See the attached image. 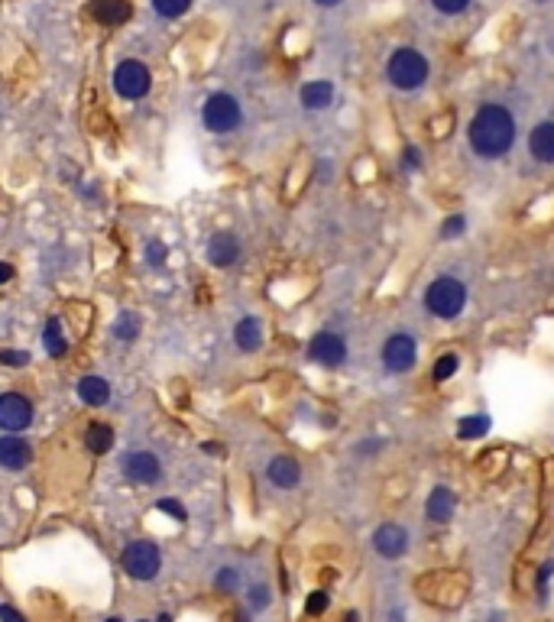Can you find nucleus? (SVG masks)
I'll list each match as a JSON object with an SVG mask.
<instances>
[{
    "instance_id": "nucleus-1",
    "label": "nucleus",
    "mask_w": 554,
    "mask_h": 622,
    "mask_svg": "<svg viewBox=\"0 0 554 622\" xmlns=\"http://www.w3.org/2000/svg\"><path fill=\"white\" fill-rule=\"evenodd\" d=\"M516 137H519V124H516V114H512L509 104H499V101L480 104L467 124L470 149L486 162L503 159L512 146H516Z\"/></svg>"
},
{
    "instance_id": "nucleus-2",
    "label": "nucleus",
    "mask_w": 554,
    "mask_h": 622,
    "mask_svg": "<svg viewBox=\"0 0 554 622\" xmlns=\"http://www.w3.org/2000/svg\"><path fill=\"white\" fill-rule=\"evenodd\" d=\"M431 78V62L418 46H396L386 59V81L402 94H412L428 85Z\"/></svg>"
},
{
    "instance_id": "nucleus-3",
    "label": "nucleus",
    "mask_w": 554,
    "mask_h": 622,
    "mask_svg": "<svg viewBox=\"0 0 554 622\" xmlns=\"http://www.w3.org/2000/svg\"><path fill=\"white\" fill-rule=\"evenodd\" d=\"M422 302H425L428 315L441 318V321H454L467 308V285L457 276H438V279L428 282L425 299Z\"/></svg>"
},
{
    "instance_id": "nucleus-4",
    "label": "nucleus",
    "mask_w": 554,
    "mask_h": 622,
    "mask_svg": "<svg viewBox=\"0 0 554 622\" xmlns=\"http://www.w3.org/2000/svg\"><path fill=\"white\" fill-rule=\"evenodd\" d=\"M240 120H243V107L234 94L227 91H214L208 94V101L201 104V124H205L208 133H234L240 127Z\"/></svg>"
},
{
    "instance_id": "nucleus-5",
    "label": "nucleus",
    "mask_w": 554,
    "mask_h": 622,
    "mask_svg": "<svg viewBox=\"0 0 554 622\" xmlns=\"http://www.w3.org/2000/svg\"><path fill=\"white\" fill-rule=\"evenodd\" d=\"M379 357H383L386 373H393V376L412 373V370H415V363H418V344H415V337H412L409 331L389 334Z\"/></svg>"
},
{
    "instance_id": "nucleus-6",
    "label": "nucleus",
    "mask_w": 554,
    "mask_h": 622,
    "mask_svg": "<svg viewBox=\"0 0 554 622\" xmlns=\"http://www.w3.org/2000/svg\"><path fill=\"white\" fill-rule=\"evenodd\" d=\"M149 85H153V75L146 69L143 62L137 59H124L114 69V91L124 98V101H140L149 94Z\"/></svg>"
},
{
    "instance_id": "nucleus-7",
    "label": "nucleus",
    "mask_w": 554,
    "mask_h": 622,
    "mask_svg": "<svg viewBox=\"0 0 554 622\" xmlns=\"http://www.w3.org/2000/svg\"><path fill=\"white\" fill-rule=\"evenodd\" d=\"M124 571L130 574L133 580H153L162 567V554H159V545L153 541H130L124 548Z\"/></svg>"
},
{
    "instance_id": "nucleus-8",
    "label": "nucleus",
    "mask_w": 554,
    "mask_h": 622,
    "mask_svg": "<svg viewBox=\"0 0 554 622\" xmlns=\"http://www.w3.org/2000/svg\"><path fill=\"white\" fill-rule=\"evenodd\" d=\"M305 354L311 363H318V367L334 370V367H344V363H347L350 350H347V341H344L337 331H318L315 337L308 341Z\"/></svg>"
},
{
    "instance_id": "nucleus-9",
    "label": "nucleus",
    "mask_w": 554,
    "mask_h": 622,
    "mask_svg": "<svg viewBox=\"0 0 554 622\" xmlns=\"http://www.w3.org/2000/svg\"><path fill=\"white\" fill-rule=\"evenodd\" d=\"M33 425V402L20 392H4L0 396V431L20 435Z\"/></svg>"
},
{
    "instance_id": "nucleus-10",
    "label": "nucleus",
    "mask_w": 554,
    "mask_h": 622,
    "mask_svg": "<svg viewBox=\"0 0 554 622\" xmlns=\"http://www.w3.org/2000/svg\"><path fill=\"white\" fill-rule=\"evenodd\" d=\"M120 467H124V477L130 480V483H156V480L162 477V464L156 454L149 451H133L127 454L124 461H120Z\"/></svg>"
},
{
    "instance_id": "nucleus-11",
    "label": "nucleus",
    "mask_w": 554,
    "mask_h": 622,
    "mask_svg": "<svg viewBox=\"0 0 554 622\" xmlns=\"http://www.w3.org/2000/svg\"><path fill=\"white\" fill-rule=\"evenodd\" d=\"M373 548H376V554H383V558L396 561V558H402V554L409 551V532L402 529L399 522H383V525L373 532Z\"/></svg>"
},
{
    "instance_id": "nucleus-12",
    "label": "nucleus",
    "mask_w": 554,
    "mask_h": 622,
    "mask_svg": "<svg viewBox=\"0 0 554 622\" xmlns=\"http://www.w3.org/2000/svg\"><path fill=\"white\" fill-rule=\"evenodd\" d=\"M208 263L217 266V269H227V266H234L240 260V240L237 234L231 231H221V234H214L211 240H208Z\"/></svg>"
},
{
    "instance_id": "nucleus-13",
    "label": "nucleus",
    "mask_w": 554,
    "mask_h": 622,
    "mask_svg": "<svg viewBox=\"0 0 554 622\" xmlns=\"http://www.w3.org/2000/svg\"><path fill=\"white\" fill-rule=\"evenodd\" d=\"M33 461V447L30 441L20 435H4L0 438V467L17 473V470H26V464Z\"/></svg>"
},
{
    "instance_id": "nucleus-14",
    "label": "nucleus",
    "mask_w": 554,
    "mask_h": 622,
    "mask_svg": "<svg viewBox=\"0 0 554 622\" xmlns=\"http://www.w3.org/2000/svg\"><path fill=\"white\" fill-rule=\"evenodd\" d=\"M529 156L541 166H554V120H538L529 130Z\"/></svg>"
},
{
    "instance_id": "nucleus-15",
    "label": "nucleus",
    "mask_w": 554,
    "mask_h": 622,
    "mask_svg": "<svg viewBox=\"0 0 554 622\" xmlns=\"http://www.w3.org/2000/svg\"><path fill=\"white\" fill-rule=\"evenodd\" d=\"M454 512H457V496H454V490L435 486L425 499V515L435 522V525H447V522L454 519Z\"/></svg>"
},
{
    "instance_id": "nucleus-16",
    "label": "nucleus",
    "mask_w": 554,
    "mask_h": 622,
    "mask_svg": "<svg viewBox=\"0 0 554 622\" xmlns=\"http://www.w3.org/2000/svg\"><path fill=\"white\" fill-rule=\"evenodd\" d=\"M88 13L104 26H120L133 17V4L130 0H91Z\"/></svg>"
},
{
    "instance_id": "nucleus-17",
    "label": "nucleus",
    "mask_w": 554,
    "mask_h": 622,
    "mask_svg": "<svg viewBox=\"0 0 554 622\" xmlns=\"http://www.w3.org/2000/svg\"><path fill=\"white\" fill-rule=\"evenodd\" d=\"M266 477H269V483L279 486V490H295V486L302 483V467L295 457H289V454H279V457H273L269 461V467H266Z\"/></svg>"
},
{
    "instance_id": "nucleus-18",
    "label": "nucleus",
    "mask_w": 554,
    "mask_h": 622,
    "mask_svg": "<svg viewBox=\"0 0 554 622\" xmlns=\"http://www.w3.org/2000/svg\"><path fill=\"white\" fill-rule=\"evenodd\" d=\"M334 81H328V78H315V81H305L299 91V101L305 111H328L334 104Z\"/></svg>"
},
{
    "instance_id": "nucleus-19",
    "label": "nucleus",
    "mask_w": 554,
    "mask_h": 622,
    "mask_svg": "<svg viewBox=\"0 0 554 622\" xmlns=\"http://www.w3.org/2000/svg\"><path fill=\"white\" fill-rule=\"evenodd\" d=\"M234 344H237L243 354H253V350L263 347V321L253 315L240 318L237 328H234Z\"/></svg>"
},
{
    "instance_id": "nucleus-20",
    "label": "nucleus",
    "mask_w": 554,
    "mask_h": 622,
    "mask_svg": "<svg viewBox=\"0 0 554 622\" xmlns=\"http://www.w3.org/2000/svg\"><path fill=\"white\" fill-rule=\"evenodd\" d=\"M78 399L91 405V409H101L111 402V383L101 379V376H85V379H78Z\"/></svg>"
},
{
    "instance_id": "nucleus-21",
    "label": "nucleus",
    "mask_w": 554,
    "mask_h": 622,
    "mask_svg": "<svg viewBox=\"0 0 554 622\" xmlns=\"http://www.w3.org/2000/svg\"><path fill=\"white\" fill-rule=\"evenodd\" d=\"M490 428H493V418L486 412H473V415H464L457 422V438L461 441H480V438L490 435Z\"/></svg>"
},
{
    "instance_id": "nucleus-22",
    "label": "nucleus",
    "mask_w": 554,
    "mask_h": 622,
    "mask_svg": "<svg viewBox=\"0 0 554 622\" xmlns=\"http://www.w3.org/2000/svg\"><path fill=\"white\" fill-rule=\"evenodd\" d=\"M85 447L91 454H107L114 447V428L104 422H91L85 428Z\"/></svg>"
},
{
    "instance_id": "nucleus-23",
    "label": "nucleus",
    "mask_w": 554,
    "mask_h": 622,
    "mask_svg": "<svg viewBox=\"0 0 554 622\" xmlns=\"http://www.w3.org/2000/svg\"><path fill=\"white\" fill-rule=\"evenodd\" d=\"M43 344H46V354H49V357H65V354H69V341H65V334H62L59 318H49V321H46Z\"/></svg>"
},
{
    "instance_id": "nucleus-24",
    "label": "nucleus",
    "mask_w": 554,
    "mask_h": 622,
    "mask_svg": "<svg viewBox=\"0 0 554 622\" xmlns=\"http://www.w3.org/2000/svg\"><path fill=\"white\" fill-rule=\"evenodd\" d=\"M140 328H143V324H140L137 311H120L117 321H114V337L124 344H133L140 337Z\"/></svg>"
},
{
    "instance_id": "nucleus-25",
    "label": "nucleus",
    "mask_w": 554,
    "mask_h": 622,
    "mask_svg": "<svg viewBox=\"0 0 554 622\" xmlns=\"http://www.w3.org/2000/svg\"><path fill=\"white\" fill-rule=\"evenodd\" d=\"M457 373H461V357H457V354H441V357L435 360V367H431V379H435V383H447V379H454Z\"/></svg>"
},
{
    "instance_id": "nucleus-26",
    "label": "nucleus",
    "mask_w": 554,
    "mask_h": 622,
    "mask_svg": "<svg viewBox=\"0 0 554 622\" xmlns=\"http://www.w3.org/2000/svg\"><path fill=\"white\" fill-rule=\"evenodd\" d=\"M428 4H431L435 13H441V17H447V20L464 17V13L473 7V0H428Z\"/></svg>"
},
{
    "instance_id": "nucleus-27",
    "label": "nucleus",
    "mask_w": 554,
    "mask_h": 622,
    "mask_svg": "<svg viewBox=\"0 0 554 622\" xmlns=\"http://www.w3.org/2000/svg\"><path fill=\"white\" fill-rule=\"evenodd\" d=\"M149 4L162 20H179L182 13L192 10V0H149Z\"/></svg>"
},
{
    "instance_id": "nucleus-28",
    "label": "nucleus",
    "mask_w": 554,
    "mask_h": 622,
    "mask_svg": "<svg viewBox=\"0 0 554 622\" xmlns=\"http://www.w3.org/2000/svg\"><path fill=\"white\" fill-rule=\"evenodd\" d=\"M467 234V217L464 214H447L441 221V240H457Z\"/></svg>"
},
{
    "instance_id": "nucleus-29",
    "label": "nucleus",
    "mask_w": 554,
    "mask_h": 622,
    "mask_svg": "<svg viewBox=\"0 0 554 622\" xmlns=\"http://www.w3.org/2000/svg\"><path fill=\"white\" fill-rule=\"evenodd\" d=\"M422 149H418V146H405V149H402V156H399V166H402V172H418L422 169Z\"/></svg>"
},
{
    "instance_id": "nucleus-30",
    "label": "nucleus",
    "mask_w": 554,
    "mask_h": 622,
    "mask_svg": "<svg viewBox=\"0 0 554 622\" xmlns=\"http://www.w3.org/2000/svg\"><path fill=\"white\" fill-rule=\"evenodd\" d=\"M166 256H169V250H166L162 240H149L146 243V263L149 266H166Z\"/></svg>"
},
{
    "instance_id": "nucleus-31",
    "label": "nucleus",
    "mask_w": 554,
    "mask_h": 622,
    "mask_svg": "<svg viewBox=\"0 0 554 622\" xmlns=\"http://www.w3.org/2000/svg\"><path fill=\"white\" fill-rule=\"evenodd\" d=\"M331 606V597L324 593V590H315L311 597H308V603H305V609H308V616H321L324 609Z\"/></svg>"
},
{
    "instance_id": "nucleus-32",
    "label": "nucleus",
    "mask_w": 554,
    "mask_h": 622,
    "mask_svg": "<svg viewBox=\"0 0 554 622\" xmlns=\"http://www.w3.org/2000/svg\"><path fill=\"white\" fill-rule=\"evenodd\" d=\"M0 363H4V367H26V363H30V354H26V350H0Z\"/></svg>"
},
{
    "instance_id": "nucleus-33",
    "label": "nucleus",
    "mask_w": 554,
    "mask_h": 622,
    "mask_svg": "<svg viewBox=\"0 0 554 622\" xmlns=\"http://www.w3.org/2000/svg\"><path fill=\"white\" fill-rule=\"evenodd\" d=\"M156 509H159V512H169V515H172L175 522H185V519H188L185 506L175 503V499H159V503H156Z\"/></svg>"
},
{
    "instance_id": "nucleus-34",
    "label": "nucleus",
    "mask_w": 554,
    "mask_h": 622,
    "mask_svg": "<svg viewBox=\"0 0 554 622\" xmlns=\"http://www.w3.org/2000/svg\"><path fill=\"white\" fill-rule=\"evenodd\" d=\"M250 606H253V609H266V606H269V587H263V584L250 587Z\"/></svg>"
},
{
    "instance_id": "nucleus-35",
    "label": "nucleus",
    "mask_w": 554,
    "mask_h": 622,
    "mask_svg": "<svg viewBox=\"0 0 554 622\" xmlns=\"http://www.w3.org/2000/svg\"><path fill=\"white\" fill-rule=\"evenodd\" d=\"M240 584V574L234 571V567H224L221 574H217V587L221 590H234Z\"/></svg>"
},
{
    "instance_id": "nucleus-36",
    "label": "nucleus",
    "mask_w": 554,
    "mask_h": 622,
    "mask_svg": "<svg viewBox=\"0 0 554 622\" xmlns=\"http://www.w3.org/2000/svg\"><path fill=\"white\" fill-rule=\"evenodd\" d=\"M383 451V438H363V444H357V454H376Z\"/></svg>"
},
{
    "instance_id": "nucleus-37",
    "label": "nucleus",
    "mask_w": 554,
    "mask_h": 622,
    "mask_svg": "<svg viewBox=\"0 0 554 622\" xmlns=\"http://www.w3.org/2000/svg\"><path fill=\"white\" fill-rule=\"evenodd\" d=\"M554 574V564H545L541 571H538V593H548V580Z\"/></svg>"
},
{
    "instance_id": "nucleus-38",
    "label": "nucleus",
    "mask_w": 554,
    "mask_h": 622,
    "mask_svg": "<svg viewBox=\"0 0 554 622\" xmlns=\"http://www.w3.org/2000/svg\"><path fill=\"white\" fill-rule=\"evenodd\" d=\"M0 622H26L13 606H0Z\"/></svg>"
},
{
    "instance_id": "nucleus-39",
    "label": "nucleus",
    "mask_w": 554,
    "mask_h": 622,
    "mask_svg": "<svg viewBox=\"0 0 554 622\" xmlns=\"http://www.w3.org/2000/svg\"><path fill=\"white\" fill-rule=\"evenodd\" d=\"M10 279H13V266L0 263V285H4V282H10Z\"/></svg>"
},
{
    "instance_id": "nucleus-40",
    "label": "nucleus",
    "mask_w": 554,
    "mask_h": 622,
    "mask_svg": "<svg viewBox=\"0 0 554 622\" xmlns=\"http://www.w3.org/2000/svg\"><path fill=\"white\" fill-rule=\"evenodd\" d=\"M318 7H324V10H331V7H341L344 0H315Z\"/></svg>"
},
{
    "instance_id": "nucleus-41",
    "label": "nucleus",
    "mask_w": 554,
    "mask_h": 622,
    "mask_svg": "<svg viewBox=\"0 0 554 622\" xmlns=\"http://www.w3.org/2000/svg\"><path fill=\"white\" fill-rule=\"evenodd\" d=\"M140 622H153V619H140ZM156 622H172V616H166V613H162V616H159V619H156Z\"/></svg>"
},
{
    "instance_id": "nucleus-42",
    "label": "nucleus",
    "mask_w": 554,
    "mask_h": 622,
    "mask_svg": "<svg viewBox=\"0 0 554 622\" xmlns=\"http://www.w3.org/2000/svg\"><path fill=\"white\" fill-rule=\"evenodd\" d=\"M529 4H535V7H548L551 0H529Z\"/></svg>"
},
{
    "instance_id": "nucleus-43",
    "label": "nucleus",
    "mask_w": 554,
    "mask_h": 622,
    "mask_svg": "<svg viewBox=\"0 0 554 622\" xmlns=\"http://www.w3.org/2000/svg\"><path fill=\"white\" fill-rule=\"evenodd\" d=\"M104 622H120V619H104Z\"/></svg>"
}]
</instances>
